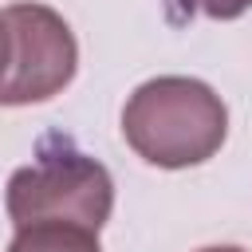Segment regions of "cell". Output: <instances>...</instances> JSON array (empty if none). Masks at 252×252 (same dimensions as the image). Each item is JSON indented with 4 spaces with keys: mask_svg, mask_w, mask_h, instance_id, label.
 <instances>
[{
    "mask_svg": "<svg viewBox=\"0 0 252 252\" xmlns=\"http://www.w3.org/2000/svg\"><path fill=\"white\" fill-rule=\"evenodd\" d=\"M126 146L158 169H189L209 161L228 138L224 98L189 75H158L134 87L122 106Z\"/></svg>",
    "mask_w": 252,
    "mask_h": 252,
    "instance_id": "cell-1",
    "label": "cell"
},
{
    "mask_svg": "<svg viewBox=\"0 0 252 252\" xmlns=\"http://www.w3.org/2000/svg\"><path fill=\"white\" fill-rule=\"evenodd\" d=\"M4 205L16 228L39 220H67L98 232L114 209V181L102 161L75 150L67 138H47L35 161L20 165L8 177Z\"/></svg>",
    "mask_w": 252,
    "mask_h": 252,
    "instance_id": "cell-2",
    "label": "cell"
},
{
    "mask_svg": "<svg viewBox=\"0 0 252 252\" xmlns=\"http://www.w3.org/2000/svg\"><path fill=\"white\" fill-rule=\"evenodd\" d=\"M12 28V67L0 87V106H32L55 98L79 67V43L71 24L35 0H20L4 8Z\"/></svg>",
    "mask_w": 252,
    "mask_h": 252,
    "instance_id": "cell-3",
    "label": "cell"
},
{
    "mask_svg": "<svg viewBox=\"0 0 252 252\" xmlns=\"http://www.w3.org/2000/svg\"><path fill=\"white\" fill-rule=\"evenodd\" d=\"M8 252H102V248L94 228L67 224V220H39L16 228Z\"/></svg>",
    "mask_w": 252,
    "mask_h": 252,
    "instance_id": "cell-4",
    "label": "cell"
},
{
    "mask_svg": "<svg viewBox=\"0 0 252 252\" xmlns=\"http://www.w3.org/2000/svg\"><path fill=\"white\" fill-rule=\"evenodd\" d=\"M193 8H201L209 20H236L252 8V0H193Z\"/></svg>",
    "mask_w": 252,
    "mask_h": 252,
    "instance_id": "cell-5",
    "label": "cell"
},
{
    "mask_svg": "<svg viewBox=\"0 0 252 252\" xmlns=\"http://www.w3.org/2000/svg\"><path fill=\"white\" fill-rule=\"evenodd\" d=\"M8 67H12V28H8V20L0 12V87L8 79Z\"/></svg>",
    "mask_w": 252,
    "mask_h": 252,
    "instance_id": "cell-6",
    "label": "cell"
},
{
    "mask_svg": "<svg viewBox=\"0 0 252 252\" xmlns=\"http://www.w3.org/2000/svg\"><path fill=\"white\" fill-rule=\"evenodd\" d=\"M197 252H244V248H236V244H209V248H197Z\"/></svg>",
    "mask_w": 252,
    "mask_h": 252,
    "instance_id": "cell-7",
    "label": "cell"
}]
</instances>
